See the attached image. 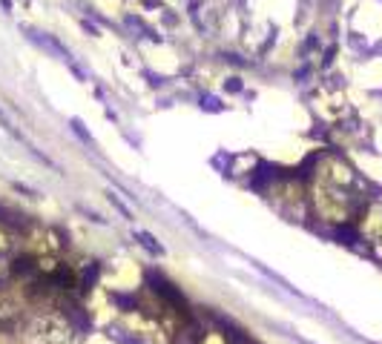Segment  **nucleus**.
<instances>
[{
  "mask_svg": "<svg viewBox=\"0 0 382 344\" xmlns=\"http://www.w3.org/2000/svg\"><path fill=\"white\" fill-rule=\"evenodd\" d=\"M29 37L35 40L37 46H44L49 55H55V58H61V61H66V63H72V55H69V49H63L55 37H49L46 32H35V29H29Z\"/></svg>",
  "mask_w": 382,
  "mask_h": 344,
  "instance_id": "f257e3e1",
  "label": "nucleus"
},
{
  "mask_svg": "<svg viewBox=\"0 0 382 344\" xmlns=\"http://www.w3.org/2000/svg\"><path fill=\"white\" fill-rule=\"evenodd\" d=\"M135 238L141 241V244L150 250L152 256H164V247H161V244H155V238H152V235H147V232H135Z\"/></svg>",
  "mask_w": 382,
  "mask_h": 344,
  "instance_id": "f03ea898",
  "label": "nucleus"
},
{
  "mask_svg": "<svg viewBox=\"0 0 382 344\" xmlns=\"http://www.w3.org/2000/svg\"><path fill=\"white\" fill-rule=\"evenodd\" d=\"M15 247V238H12V232L3 224H0V253H9V250Z\"/></svg>",
  "mask_w": 382,
  "mask_h": 344,
  "instance_id": "7ed1b4c3",
  "label": "nucleus"
},
{
  "mask_svg": "<svg viewBox=\"0 0 382 344\" xmlns=\"http://www.w3.org/2000/svg\"><path fill=\"white\" fill-rule=\"evenodd\" d=\"M201 109H207V112H222L224 106L219 104V97H213V95H204V97H201Z\"/></svg>",
  "mask_w": 382,
  "mask_h": 344,
  "instance_id": "20e7f679",
  "label": "nucleus"
},
{
  "mask_svg": "<svg viewBox=\"0 0 382 344\" xmlns=\"http://www.w3.org/2000/svg\"><path fill=\"white\" fill-rule=\"evenodd\" d=\"M72 132H78V135H80V138H83L87 143H92V135H87V132H83V124H80L78 118H72Z\"/></svg>",
  "mask_w": 382,
  "mask_h": 344,
  "instance_id": "39448f33",
  "label": "nucleus"
},
{
  "mask_svg": "<svg viewBox=\"0 0 382 344\" xmlns=\"http://www.w3.org/2000/svg\"><path fill=\"white\" fill-rule=\"evenodd\" d=\"M224 89H227V92H241V80L239 78H227L224 80Z\"/></svg>",
  "mask_w": 382,
  "mask_h": 344,
  "instance_id": "423d86ee",
  "label": "nucleus"
},
{
  "mask_svg": "<svg viewBox=\"0 0 382 344\" xmlns=\"http://www.w3.org/2000/svg\"><path fill=\"white\" fill-rule=\"evenodd\" d=\"M80 26H83V32H89V35H95V37H98V29L92 26V23H89V20H83V23H80Z\"/></svg>",
  "mask_w": 382,
  "mask_h": 344,
  "instance_id": "0eeeda50",
  "label": "nucleus"
}]
</instances>
